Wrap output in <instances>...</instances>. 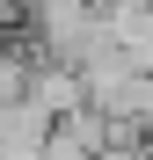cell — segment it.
I'll list each match as a JSON object with an SVG mask.
<instances>
[{"instance_id":"cell-1","label":"cell","mask_w":153,"mask_h":160,"mask_svg":"<svg viewBox=\"0 0 153 160\" xmlns=\"http://www.w3.org/2000/svg\"><path fill=\"white\" fill-rule=\"evenodd\" d=\"M29 80H37V58L15 44H0V109H15V102H29Z\"/></svg>"}]
</instances>
